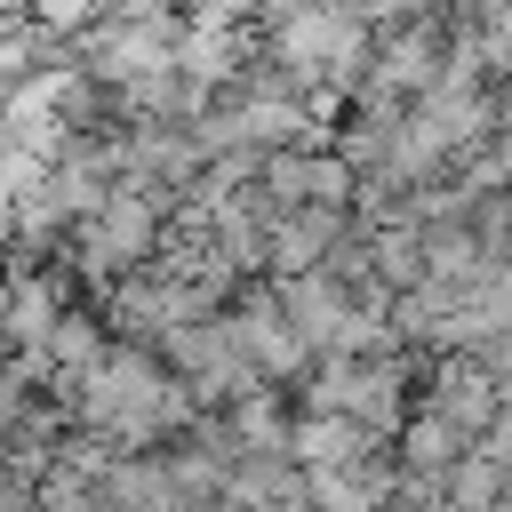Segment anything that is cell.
Instances as JSON below:
<instances>
[{
    "label": "cell",
    "mask_w": 512,
    "mask_h": 512,
    "mask_svg": "<svg viewBox=\"0 0 512 512\" xmlns=\"http://www.w3.org/2000/svg\"><path fill=\"white\" fill-rule=\"evenodd\" d=\"M416 408L448 416L472 448H488V432H496V416H504V384H496V368H488L480 352H440V360L424 368V400H416Z\"/></svg>",
    "instance_id": "cell-1"
}]
</instances>
